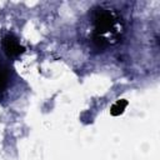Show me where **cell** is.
<instances>
[{"label":"cell","mask_w":160,"mask_h":160,"mask_svg":"<svg viewBox=\"0 0 160 160\" xmlns=\"http://www.w3.org/2000/svg\"><path fill=\"white\" fill-rule=\"evenodd\" d=\"M91 40L98 48L116 45L124 36L125 21L112 8H95L91 15Z\"/></svg>","instance_id":"6da1fadb"},{"label":"cell","mask_w":160,"mask_h":160,"mask_svg":"<svg viewBox=\"0 0 160 160\" xmlns=\"http://www.w3.org/2000/svg\"><path fill=\"white\" fill-rule=\"evenodd\" d=\"M2 48L9 56H16L24 51V48L20 45L18 39L12 35H6L2 39Z\"/></svg>","instance_id":"7a4b0ae2"},{"label":"cell","mask_w":160,"mask_h":160,"mask_svg":"<svg viewBox=\"0 0 160 160\" xmlns=\"http://www.w3.org/2000/svg\"><path fill=\"white\" fill-rule=\"evenodd\" d=\"M126 106H128V101L126 100H124V99L118 100V101H115L112 104V106L110 109V114L112 116H119V115H121L124 112V110H125Z\"/></svg>","instance_id":"3957f363"}]
</instances>
